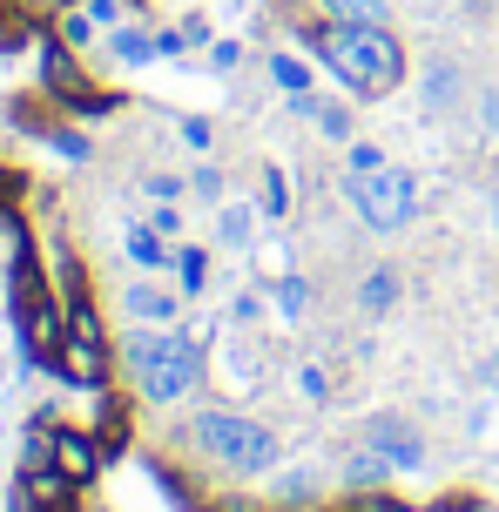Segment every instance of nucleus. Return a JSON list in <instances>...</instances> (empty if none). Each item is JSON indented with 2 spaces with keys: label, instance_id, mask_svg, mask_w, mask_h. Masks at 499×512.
I'll list each match as a JSON object with an SVG mask.
<instances>
[{
  "label": "nucleus",
  "instance_id": "9b49d317",
  "mask_svg": "<svg viewBox=\"0 0 499 512\" xmlns=\"http://www.w3.org/2000/svg\"><path fill=\"white\" fill-rule=\"evenodd\" d=\"M176 290H162V283H135L129 290V317H142V324H176Z\"/></svg>",
  "mask_w": 499,
  "mask_h": 512
},
{
  "label": "nucleus",
  "instance_id": "aec40b11",
  "mask_svg": "<svg viewBox=\"0 0 499 512\" xmlns=\"http://www.w3.org/2000/svg\"><path fill=\"white\" fill-rule=\"evenodd\" d=\"M257 203H263V216H284V209H290V182H284V169H270V176H263V196H257Z\"/></svg>",
  "mask_w": 499,
  "mask_h": 512
},
{
  "label": "nucleus",
  "instance_id": "2eb2a0df",
  "mask_svg": "<svg viewBox=\"0 0 499 512\" xmlns=\"http://www.w3.org/2000/svg\"><path fill=\"white\" fill-rule=\"evenodd\" d=\"M250 223H257V216H250L243 203L216 209V236H223V250H243V243H250Z\"/></svg>",
  "mask_w": 499,
  "mask_h": 512
},
{
  "label": "nucleus",
  "instance_id": "a878e982",
  "mask_svg": "<svg viewBox=\"0 0 499 512\" xmlns=\"http://www.w3.org/2000/svg\"><path fill=\"white\" fill-rule=\"evenodd\" d=\"M142 189H149L156 203H176V189H183V182H176V176H149V182H142Z\"/></svg>",
  "mask_w": 499,
  "mask_h": 512
},
{
  "label": "nucleus",
  "instance_id": "dca6fc26",
  "mask_svg": "<svg viewBox=\"0 0 499 512\" xmlns=\"http://www.w3.org/2000/svg\"><path fill=\"white\" fill-rule=\"evenodd\" d=\"M95 438H102V452H122V445H129V405L108 398L102 418H95Z\"/></svg>",
  "mask_w": 499,
  "mask_h": 512
},
{
  "label": "nucleus",
  "instance_id": "c756f323",
  "mask_svg": "<svg viewBox=\"0 0 499 512\" xmlns=\"http://www.w3.org/2000/svg\"><path fill=\"white\" fill-rule=\"evenodd\" d=\"M486 384H493V391H499V351H493V358H486Z\"/></svg>",
  "mask_w": 499,
  "mask_h": 512
},
{
  "label": "nucleus",
  "instance_id": "423d86ee",
  "mask_svg": "<svg viewBox=\"0 0 499 512\" xmlns=\"http://www.w3.org/2000/svg\"><path fill=\"white\" fill-rule=\"evenodd\" d=\"M371 452H385L392 472H419V465H425V438L392 411V418H371Z\"/></svg>",
  "mask_w": 499,
  "mask_h": 512
},
{
  "label": "nucleus",
  "instance_id": "f8f14e48",
  "mask_svg": "<svg viewBox=\"0 0 499 512\" xmlns=\"http://www.w3.org/2000/svg\"><path fill=\"white\" fill-rule=\"evenodd\" d=\"M129 256L142 263V270H162V263H169V243H162L156 223H135L129 230Z\"/></svg>",
  "mask_w": 499,
  "mask_h": 512
},
{
  "label": "nucleus",
  "instance_id": "b1692460",
  "mask_svg": "<svg viewBox=\"0 0 499 512\" xmlns=\"http://www.w3.org/2000/svg\"><path fill=\"white\" fill-rule=\"evenodd\" d=\"M277 304H284L290 317H297V310L311 304V283H304V277H284V283H277Z\"/></svg>",
  "mask_w": 499,
  "mask_h": 512
},
{
  "label": "nucleus",
  "instance_id": "a211bd4d",
  "mask_svg": "<svg viewBox=\"0 0 499 512\" xmlns=\"http://www.w3.org/2000/svg\"><path fill=\"white\" fill-rule=\"evenodd\" d=\"M270 81H277L284 95H311V68H304L297 54H270Z\"/></svg>",
  "mask_w": 499,
  "mask_h": 512
},
{
  "label": "nucleus",
  "instance_id": "4be33fe9",
  "mask_svg": "<svg viewBox=\"0 0 499 512\" xmlns=\"http://www.w3.org/2000/svg\"><path fill=\"white\" fill-rule=\"evenodd\" d=\"M452 95H459V75H452V68H432V75H425V102L439 108V102H452Z\"/></svg>",
  "mask_w": 499,
  "mask_h": 512
},
{
  "label": "nucleus",
  "instance_id": "393cba45",
  "mask_svg": "<svg viewBox=\"0 0 499 512\" xmlns=\"http://www.w3.org/2000/svg\"><path fill=\"white\" fill-rule=\"evenodd\" d=\"M122 14H129V0H88V21H115L122 27Z\"/></svg>",
  "mask_w": 499,
  "mask_h": 512
},
{
  "label": "nucleus",
  "instance_id": "5701e85b",
  "mask_svg": "<svg viewBox=\"0 0 499 512\" xmlns=\"http://www.w3.org/2000/svg\"><path fill=\"white\" fill-rule=\"evenodd\" d=\"M176 277H183V290H203V277H210L203 250H183V256H176Z\"/></svg>",
  "mask_w": 499,
  "mask_h": 512
},
{
  "label": "nucleus",
  "instance_id": "0eeeda50",
  "mask_svg": "<svg viewBox=\"0 0 499 512\" xmlns=\"http://www.w3.org/2000/svg\"><path fill=\"white\" fill-rule=\"evenodd\" d=\"M21 499L27 512H75V479L61 465H34V472H21Z\"/></svg>",
  "mask_w": 499,
  "mask_h": 512
},
{
  "label": "nucleus",
  "instance_id": "9d476101",
  "mask_svg": "<svg viewBox=\"0 0 499 512\" xmlns=\"http://www.w3.org/2000/svg\"><path fill=\"white\" fill-rule=\"evenodd\" d=\"M54 465L75 479V486H88L95 479V465H102V438H81V432H54Z\"/></svg>",
  "mask_w": 499,
  "mask_h": 512
},
{
  "label": "nucleus",
  "instance_id": "7c9ffc66",
  "mask_svg": "<svg viewBox=\"0 0 499 512\" xmlns=\"http://www.w3.org/2000/svg\"><path fill=\"white\" fill-rule=\"evenodd\" d=\"M486 122H493V128H499V95H486Z\"/></svg>",
  "mask_w": 499,
  "mask_h": 512
},
{
  "label": "nucleus",
  "instance_id": "7ed1b4c3",
  "mask_svg": "<svg viewBox=\"0 0 499 512\" xmlns=\"http://www.w3.org/2000/svg\"><path fill=\"white\" fill-rule=\"evenodd\" d=\"M189 445L210 465H223V472H263V465H277V432L257 425V418H237V411H203L189 425Z\"/></svg>",
  "mask_w": 499,
  "mask_h": 512
},
{
  "label": "nucleus",
  "instance_id": "ddd939ff",
  "mask_svg": "<svg viewBox=\"0 0 499 512\" xmlns=\"http://www.w3.org/2000/svg\"><path fill=\"white\" fill-rule=\"evenodd\" d=\"M297 108H304V115H311V122L324 128L331 142H344V135H351V108H338V102H311V95H297Z\"/></svg>",
  "mask_w": 499,
  "mask_h": 512
},
{
  "label": "nucleus",
  "instance_id": "473e14b6",
  "mask_svg": "<svg viewBox=\"0 0 499 512\" xmlns=\"http://www.w3.org/2000/svg\"><path fill=\"white\" fill-rule=\"evenodd\" d=\"M466 7H473V14H486V7H499V0H466Z\"/></svg>",
  "mask_w": 499,
  "mask_h": 512
},
{
  "label": "nucleus",
  "instance_id": "412c9836",
  "mask_svg": "<svg viewBox=\"0 0 499 512\" xmlns=\"http://www.w3.org/2000/svg\"><path fill=\"white\" fill-rule=\"evenodd\" d=\"M392 465H385V452H365V459H351V486H378Z\"/></svg>",
  "mask_w": 499,
  "mask_h": 512
},
{
  "label": "nucleus",
  "instance_id": "f257e3e1",
  "mask_svg": "<svg viewBox=\"0 0 499 512\" xmlns=\"http://www.w3.org/2000/svg\"><path fill=\"white\" fill-rule=\"evenodd\" d=\"M324 61H331V75L351 88V95H392L398 81H405V48H398L392 27H311L304 34Z\"/></svg>",
  "mask_w": 499,
  "mask_h": 512
},
{
  "label": "nucleus",
  "instance_id": "2f4dec72",
  "mask_svg": "<svg viewBox=\"0 0 499 512\" xmlns=\"http://www.w3.org/2000/svg\"><path fill=\"white\" fill-rule=\"evenodd\" d=\"M14 189H21V182H14V176H0V196H14Z\"/></svg>",
  "mask_w": 499,
  "mask_h": 512
},
{
  "label": "nucleus",
  "instance_id": "72a5a7b5",
  "mask_svg": "<svg viewBox=\"0 0 499 512\" xmlns=\"http://www.w3.org/2000/svg\"><path fill=\"white\" fill-rule=\"evenodd\" d=\"M493 236H499V196H493Z\"/></svg>",
  "mask_w": 499,
  "mask_h": 512
},
{
  "label": "nucleus",
  "instance_id": "f3484780",
  "mask_svg": "<svg viewBox=\"0 0 499 512\" xmlns=\"http://www.w3.org/2000/svg\"><path fill=\"white\" fill-rule=\"evenodd\" d=\"M358 304H365V310H392V304H398V277H392V270H365V283H358Z\"/></svg>",
  "mask_w": 499,
  "mask_h": 512
},
{
  "label": "nucleus",
  "instance_id": "6ab92c4d",
  "mask_svg": "<svg viewBox=\"0 0 499 512\" xmlns=\"http://www.w3.org/2000/svg\"><path fill=\"white\" fill-rule=\"evenodd\" d=\"M115 54H122V61H149V54H162L156 48V34H142V27H115Z\"/></svg>",
  "mask_w": 499,
  "mask_h": 512
},
{
  "label": "nucleus",
  "instance_id": "cd10ccee",
  "mask_svg": "<svg viewBox=\"0 0 499 512\" xmlns=\"http://www.w3.org/2000/svg\"><path fill=\"white\" fill-rule=\"evenodd\" d=\"M210 61H216V68H237V61H243V48H237V41H216V54H210Z\"/></svg>",
  "mask_w": 499,
  "mask_h": 512
},
{
  "label": "nucleus",
  "instance_id": "20e7f679",
  "mask_svg": "<svg viewBox=\"0 0 499 512\" xmlns=\"http://www.w3.org/2000/svg\"><path fill=\"white\" fill-rule=\"evenodd\" d=\"M351 203H358V216H365L378 236H392L412 223V209H419V189H412V176L405 169H351Z\"/></svg>",
  "mask_w": 499,
  "mask_h": 512
},
{
  "label": "nucleus",
  "instance_id": "bb28decb",
  "mask_svg": "<svg viewBox=\"0 0 499 512\" xmlns=\"http://www.w3.org/2000/svg\"><path fill=\"white\" fill-rule=\"evenodd\" d=\"M351 169H385V155L371 149V142H358V149H351Z\"/></svg>",
  "mask_w": 499,
  "mask_h": 512
},
{
  "label": "nucleus",
  "instance_id": "f03ea898",
  "mask_svg": "<svg viewBox=\"0 0 499 512\" xmlns=\"http://www.w3.org/2000/svg\"><path fill=\"white\" fill-rule=\"evenodd\" d=\"M129 364H135L142 398L176 405V398H189L196 378H203V344L189 331H149V337H129Z\"/></svg>",
  "mask_w": 499,
  "mask_h": 512
},
{
  "label": "nucleus",
  "instance_id": "4468645a",
  "mask_svg": "<svg viewBox=\"0 0 499 512\" xmlns=\"http://www.w3.org/2000/svg\"><path fill=\"white\" fill-rule=\"evenodd\" d=\"M324 14L351 27H385V0H324Z\"/></svg>",
  "mask_w": 499,
  "mask_h": 512
},
{
  "label": "nucleus",
  "instance_id": "39448f33",
  "mask_svg": "<svg viewBox=\"0 0 499 512\" xmlns=\"http://www.w3.org/2000/svg\"><path fill=\"white\" fill-rule=\"evenodd\" d=\"M54 364H61V378H75V384H102V378H108V337H102V317L81 304V297H75V310H68V337H61Z\"/></svg>",
  "mask_w": 499,
  "mask_h": 512
},
{
  "label": "nucleus",
  "instance_id": "6e6552de",
  "mask_svg": "<svg viewBox=\"0 0 499 512\" xmlns=\"http://www.w3.org/2000/svg\"><path fill=\"white\" fill-rule=\"evenodd\" d=\"M41 75H48V88H54V95H68V102H75V108H88V115H102V108H108V95L81 88V75H75V54H68V48H54V41L41 48Z\"/></svg>",
  "mask_w": 499,
  "mask_h": 512
},
{
  "label": "nucleus",
  "instance_id": "c85d7f7f",
  "mask_svg": "<svg viewBox=\"0 0 499 512\" xmlns=\"http://www.w3.org/2000/svg\"><path fill=\"white\" fill-rule=\"evenodd\" d=\"M432 512H473V499H439Z\"/></svg>",
  "mask_w": 499,
  "mask_h": 512
},
{
  "label": "nucleus",
  "instance_id": "1a4fd4ad",
  "mask_svg": "<svg viewBox=\"0 0 499 512\" xmlns=\"http://www.w3.org/2000/svg\"><path fill=\"white\" fill-rule=\"evenodd\" d=\"M21 317V337H27V358H41V364H54V351H61V317H54V304H27V310H14Z\"/></svg>",
  "mask_w": 499,
  "mask_h": 512
}]
</instances>
